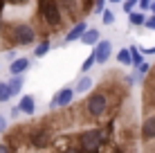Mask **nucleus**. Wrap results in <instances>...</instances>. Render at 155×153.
<instances>
[{"label": "nucleus", "mask_w": 155, "mask_h": 153, "mask_svg": "<svg viewBox=\"0 0 155 153\" xmlns=\"http://www.w3.org/2000/svg\"><path fill=\"white\" fill-rule=\"evenodd\" d=\"M106 144V133L101 128H90L79 135V151H99Z\"/></svg>", "instance_id": "obj_1"}, {"label": "nucleus", "mask_w": 155, "mask_h": 153, "mask_svg": "<svg viewBox=\"0 0 155 153\" xmlns=\"http://www.w3.org/2000/svg\"><path fill=\"white\" fill-rule=\"evenodd\" d=\"M38 14L50 27H58L61 25V5L56 0H38Z\"/></svg>", "instance_id": "obj_2"}, {"label": "nucleus", "mask_w": 155, "mask_h": 153, "mask_svg": "<svg viewBox=\"0 0 155 153\" xmlns=\"http://www.w3.org/2000/svg\"><path fill=\"white\" fill-rule=\"evenodd\" d=\"M12 41L16 45H31L36 41V32L31 25H25V23H18L12 27Z\"/></svg>", "instance_id": "obj_3"}, {"label": "nucleus", "mask_w": 155, "mask_h": 153, "mask_svg": "<svg viewBox=\"0 0 155 153\" xmlns=\"http://www.w3.org/2000/svg\"><path fill=\"white\" fill-rule=\"evenodd\" d=\"M85 110H88L90 117H101L108 110V97L104 92H92L85 101Z\"/></svg>", "instance_id": "obj_4"}, {"label": "nucleus", "mask_w": 155, "mask_h": 153, "mask_svg": "<svg viewBox=\"0 0 155 153\" xmlns=\"http://www.w3.org/2000/svg\"><path fill=\"white\" fill-rule=\"evenodd\" d=\"M50 142H52V133L47 128H34L29 133V144L34 149H45V146H50Z\"/></svg>", "instance_id": "obj_5"}, {"label": "nucleus", "mask_w": 155, "mask_h": 153, "mask_svg": "<svg viewBox=\"0 0 155 153\" xmlns=\"http://www.w3.org/2000/svg\"><path fill=\"white\" fill-rule=\"evenodd\" d=\"M92 52H94V61H97L99 65H104V63H108L110 54H113V43H110V41H97Z\"/></svg>", "instance_id": "obj_6"}, {"label": "nucleus", "mask_w": 155, "mask_h": 153, "mask_svg": "<svg viewBox=\"0 0 155 153\" xmlns=\"http://www.w3.org/2000/svg\"><path fill=\"white\" fill-rule=\"evenodd\" d=\"M72 97H74V90H72V88H63V90H58V92L54 95L52 106H54V108H65L68 104H72Z\"/></svg>", "instance_id": "obj_7"}, {"label": "nucleus", "mask_w": 155, "mask_h": 153, "mask_svg": "<svg viewBox=\"0 0 155 153\" xmlns=\"http://www.w3.org/2000/svg\"><path fill=\"white\" fill-rule=\"evenodd\" d=\"M85 29H88V23H85V20H81V23H77V25H74V27L70 29V32H68V36H65V41H63V43H74V41H79V38H81V34H83V32Z\"/></svg>", "instance_id": "obj_8"}, {"label": "nucleus", "mask_w": 155, "mask_h": 153, "mask_svg": "<svg viewBox=\"0 0 155 153\" xmlns=\"http://www.w3.org/2000/svg\"><path fill=\"white\" fill-rule=\"evenodd\" d=\"M142 138L144 140H155V115L144 119L142 124Z\"/></svg>", "instance_id": "obj_9"}, {"label": "nucleus", "mask_w": 155, "mask_h": 153, "mask_svg": "<svg viewBox=\"0 0 155 153\" xmlns=\"http://www.w3.org/2000/svg\"><path fill=\"white\" fill-rule=\"evenodd\" d=\"M27 68H29V59H27V56H20V59H14L12 61L9 72H12V75H25Z\"/></svg>", "instance_id": "obj_10"}, {"label": "nucleus", "mask_w": 155, "mask_h": 153, "mask_svg": "<svg viewBox=\"0 0 155 153\" xmlns=\"http://www.w3.org/2000/svg\"><path fill=\"white\" fill-rule=\"evenodd\" d=\"M18 108H20V113H25V115H34V110H36L34 97H31V95H25V97H20Z\"/></svg>", "instance_id": "obj_11"}, {"label": "nucleus", "mask_w": 155, "mask_h": 153, "mask_svg": "<svg viewBox=\"0 0 155 153\" xmlns=\"http://www.w3.org/2000/svg\"><path fill=\"white\" fill-rule=\"evenodd\" d=\"M79 41H83L85 45H94V43L99 41V29H97V27H88V29L81 34V38H79Z\"/></svg>", "instance_id": "obj_12"}, {"label": "nucleus", "mask_w": 155, "mask_h": 153, "mask_svg": "<svg viewBox=\"0 0 155 153\" xmlns=\"http://www.w3.org/2000/svg\"><path fill=\"white\" fill-rule=\"evenodd\" d=\"M7 83H9V90H12V97H16V95H20V90H23L25 79H23V75H12V81H7Z\"/></svg>", "instance_id": "obj_13"}, {"label": "nucleus", "mask_w": 155, "mask_h": 153, "mask_svg": "<svg viewBox=\"0 0 155 153\" xmlns=\"http://www.w3.org/2000/svg\"><path fill=\"white\" fill-rule=\"evenodd\" d=\"M90 88H92V79H90V77H81V79L77 81V88H74V92L83 95L85 90H90Z\"/></svg>", "instance_id": "obj_14"}, {"label": "nucleus", "mask_w": 155, "mask_h": 153, "mask_svg": "<svg viewBox=\"0 0 155 153\" xmlns=\"http://www.w3.org/2000/svg\"><path fill=\"white\" fill-rule=\"evenodd\" d=\"M117 61L124 63V65H133V59H130V47H124V50L117 52Z\"/></svg>", "instance_id": "obj_15"}, {"label": "nucleus", "mask_w": 155, "mask_h": 153, "mask_svg": "<svg viewBox=\"0 0 155 153\" xmlns=\"http://www.w3.org/2000/svg\"><path fill=\"white\" fill-rule=\"evenodd\" d=\"M130 16H128V20H130V25H135V27H140V25L146 23V16L140 14V12H128Z\"/></svg>", "instance_id": "obj_16"}, {"label": "nucleus", "mask_w": 155, "mask_h": 153, "mask_svg": "<svg viewBox=\"0 0 155 153\" xmlns=\"http://www.w3.org/2000/svg\"><path fill=\"white\" fill-rule=\"evenodd\" d=\"M12 99V90H9V83L7 81H0V104L9 101Z\"/></svg>", "instance_id": "obj_17"}, {"label": "nucleus", "mask_w": 155, "mask_h": 153, "mask_svg": "<svg viewBox=\"0 0 155 153\" xmlns=\"http://www.w3.org/2000/svg\"><path fill=\"white\" fill-rule=\"evenodd\" d=\"M47 52H50V41H43V43H38V47L34 50V56L41 59V56H45Z\"/></svg>", "instance_id": "obj_18"}, {"label": "nucleus", "mask_w": 155, "mask_h": 153, "mask_svg": "<svg viewBox=\"0 0 155 153\" xmlns=\"http://www.w3.org/2000/svg\"><path fill=\"white\" fill-rule=\"evenodd\" d=\"M130 59H133V65H140V63L144 61V59H142V54H140V47L130 45Z\"/></svg>", "instance_id": "obj_19"}, {"label": "nucleus", "mask_w": 155, "mask_h": 153, "mask_svg": "<svg viewBox=\"0 0 155 153\" xmlns=\"http://www.w3.org/2000/svg\"><path fill=\"white\" fill-rule=\"evenodd\" d=\"M101 20H104V25H113L115 23V14L110 12V9L104 7V12H101Z\"/></svg>", "instance_id": "obj_20"}, {"label": "nucleus", "mask_w": 155, "mask_h": 153, "mask_svg": "<svg viewBox=\"0 0 155 153\" xmlns=\"http://www.w3.org/2000/svg\"><path fill=\"white\" fill-rule=\"evenodd\" d=\"M94 63H97V61H94V52H92V54H90V56H88V59H85V61H83V65H81V72H83V75H85V72H88V70H90V68H92V65H94Z\"/></svg>", "instance_id": "obj_21"}, {"label": "nucleus", "mask_w": 155, "mask_h": 153, "mask_svg": "<svg viewBox=\"0 0 155 153\" xmlns=\"http://www.w3.org/2000/svg\"><path fill=\"white\" fill-rule=\"evenodd\" d=\"M148 70H151V65H148V63H144V61L140 63V65H137V75H140V77H144Z\"/></svg>", "instance_id": "obj_22"}, {"label": "nucleus", "mask_w": 155, "mask_h": 153, "mask_svg": "<svg viewBox=\"0 0 155 153\" xmlns=\"http://www.w3.org/2000/svg\"><path fill=\"white\" fill-rule=\"evenodd\" d=\"M140 2V0H124V12L128 14V12H133V7Z\"/></svg>", "instance_id": "obj_23"}, {"label": "nucleus", "mask_w": 155, "mask_h": 153, "mask_svg": "<svg viewBox=\"0 0 155 153\" xmlns=\"http://www.w3.org/2000/svg\"><path fill=\"white\" fill-rule=\"evenodd\" d=\"M106 7V0H94V14H101Z\"/></svg>", "instance_id": "obj_24"}, {"label": "nucleus", "mask_w": 155, "mask_h": 153, "mask_svg": "<svg viewBox=\"0 0 155 153\" xmlns=\"http://www.w3.org/2000/svg\"><path fill=\"white\" fill-rule=\"evenodd\" d=\"M148 7H151V0H140V9L142 12H148Z\"/></svg>", "instance_id": "obj_25"}, {"label": "nucleus", "mask_w": 155, "mask_h": 153, "mask_svg": "<svg viewBox=\"0 0 155 153\" xmlns=\"http://www.w3.org/2000/svg\"><path fill=\"white\" fill-rule=\"evenodd\" d=\"M144 25H146L148 29H155V16H151V18H146V23H144Z\"/></svg>", "instance_id": "obj_26"}, {"label": "nucleus", "mask_w": 155, "mask_h": 153, "mask_svg": "<svg viewBox=\"0 0 155 153\" xmlns=\"http://www.w3.org/2000/svg\"><path fill=\"white\" fill-rule=\"evenodd\" d=\"M56 2H58V5H63V7H70V12H72V7H74L72 0H56Z\"/></svg>", "instance_id": "obj_27"}, {"label": "nucleus", "mask_w": 155, "mask_h": 153, "mask_svg": "<svg viewBox=\"0 0 155 153\" xmlns=\"http://www.w3.org/2000/svg\"><path fill=\"white\" fill-rule=\"evenodd\" d=\"M140 50H142V47H140ZM144 52V54H155V45L153 47H146V50H142Z\"/></svg>", "instance_id": "obj_28"}, {"label": "nucleus", "mask_w": 155, "mask_h": 153, "mask_svg": "<svg viewBox=\"0 0 155 153\" xmlns=\"http://www.w3.org/2000/svg\"><path fill=\"white\" fill-rule=\"evenodd\" d=\"M2 151H14V149L9 144H0V153H2Z\"/></svg>", "instance_id": "obj_29"}, {"label": "nucleus", "mask_w": 155, "mask_h": 153, "mask_svg": "<svg viewBox=\"0 0 155 153\" xmlns=\"http://www.w3.org/2000/svg\"><path fill=\"white\" fill-rule=\"evenodd\" d=\"M18 115H20V108H18V106L12 108V117H18Z\"/></svg>", "instance_id": "obj_30"}, {"label": "nucleus", "mask_w": 155, "mask_h": 153, "mask_svg": "<svg viewBox=\"0 0 155 153\" xmlns=\"http://www.w3.org/2000/svg\"><path fill=\"white\" fill-rule=\"evenodd\" d=\"M9 2H14V5H23V2H27V0H9Z\"/></svg>", "instance_id": "obj_31"}, {"label": "nucleus", "mask_w": 155, "mask_h": 153, "mask_svg": "<svg viewBox=\"0 0 155 153\" xmlns=\"http://www.w3.org/2000/svg\"><path fill=\"white\" fill-rule=\"evenodd\" d=\"M148 9H151V12L155 14V0H151V7H148Z\"/></svg>", "instance_id": "obj_32"}, {"label": "nucleus", "mask_w": 155, "mask_h": 153, "mask_svg": "<svg viewBox=\"0 0 155 153\" xmlns=\"http://www.w3.org/2000/svg\"><path fill=\"white\" fill-rule=\"evenodd\" d=\"M110 2H121V0H110Z\"/></svg>", "instance_id": "obj_33"}, {"label": "nucleus", "mask_w": 155, "mask_h": 153, "mask_svg": "<svg viewBox=\"0 0 155 153\" xmlns=\"http://www.w3.org/2000/svg\"><path fill=\"white\" fill-rule=\"evenodd\" d=\"M0 122H2V117H0Z\"/></svg>", "instance_id": "obj_34"}]
</instances>
